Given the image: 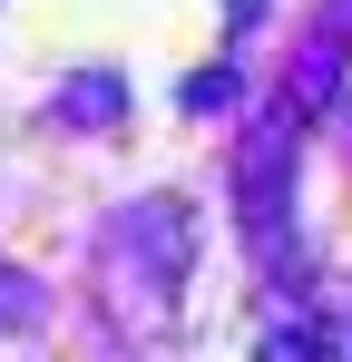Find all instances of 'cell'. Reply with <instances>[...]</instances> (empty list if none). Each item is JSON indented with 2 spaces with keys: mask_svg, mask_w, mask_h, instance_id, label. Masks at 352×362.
I'll list each match as a JSON object with an SVG mask.
<instances>
[{
  "mask_svg": "<svg viewBox=\"0 0 352 362\" xmlns=\"http://www.w3.org/2000/svg\"><path fill=\"white\" fill-rule=\"evenodd\" d=\"M303 118L284 108H264L254 137H245V157H235V206H245V235L264 264H293V167H303Z\"/></svg>",
  "mask_w": 352,
  "mask_h": 362,
  "instance_id": "1",
  "label": "cell"
},
{
  "mask_svg": "<svg viewBox=\"0 0 352 362\" xmlns=\"http://www.w3.org/2000/svg\"><path fill=\"white\" fill-rule=\"evenodd\" d=\"M343 88H352V40L343 30H313L303 49H293V69H284V118H323V108H343Z\"/></svg>",
  "mask_w": 352,
  "mask_h": 362,
  "instance_id": "2",
  "label": "cell"
},
{
  "mask_svg": "<svg viewBox=\"0 0 352 362\" xmlns=\"http://www.w3.org/2000/svg\"><path fill=\"white\" fill-rule=\"evenodd\" d=\"M40 313H49V294H40L30 274H10V264H0V333H30Z\"/></svg>",
  "mask_w": 352,
  "mask_h": 362,
  "instance_id": "3",
  "label": "cell"
},
{
  "mask_svg": "<svg viewBox=\"0 0 352 362\" xmlns=\"http://www.w3.org/2000/svg\"><path fill=\"white\" fill-rule=\"evenodd\" d=\"M59 108H69V118H117V78H69Z\"/></svg>",
  "mask_w": 352,
  "mask_h": 362,
  "instance_id": "4",
  "label": "cell"
},
{
  "mask_svg": "<svg viewBox=\"0 0 352 362\" xmlns=\"http://www.w3.org/2000/svg\"><path fill=\"white\" fill-rule=\"evenodd\" d=\"M225 98H235V69H206V78L186 88V108H225Z\"/></svg>",
  "mask_w": 352,
  "mask_h": 362,
  "instance_id": "5",
  "label": "cell"
}]
</instances>
